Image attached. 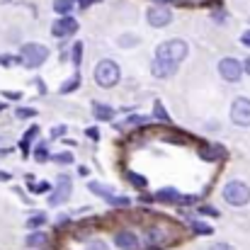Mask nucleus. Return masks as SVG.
<instances>
[{"mask_svg": "<svg viewBox=\"0 0 250 250\" xmlns=\"http://www.w3.org/2000/svg\"><path fill=\"white\" fill-rule=\"evenodd\" d=\"M187 54H189V46H187L185 39H167L156 49V59L175 63V66H180V61L187 59Z\"/></svg>", "mask_w": 250, "mask_h": 250, "instance_id": "1", "label": "nucleus"}, {"mask_svg": "<svg viewBox=\"0 0 250 250\" xmlns=\"http://www.w3.org/2000/svg\"><path fill=\"white\" fill-rule=\"evenodd\" d=\"M221 194H224L226 204H231V207H246L250 202V187L246 182H241V180L226 182V187H224Z\"/></svg>", "mask_w": 250, "mask_h": 250, "instance_id": "2", "label": "nucleus"}, {"mask_svg": "<svg viewBox=\"0 0 250 250\" xmlns=\"http://www.w3.org/2000/svg\"><path fill=\"white\" fill-rule=\"evenodd\" d=\"M119 78H122V73H119V66L114 61L104 59V61L97 63V68H95V83L100 85V87H114V85L119 83Z\"/></svg>", "mask_w": 250, "mask_h": 250, "instance_id": "3", "label": "nucleus"}, {"mask_svg": "<svg viewBox=\"0 0 250 250\" xmlns=\"http://www.w3.org/2000/svg\"><path fill=\"white\" fill-rule=\"evenodd\" d=\"M49 59V49L44 44H24L22 51H20V61L27 66V68H39L44 61Z\"/></svg>", "mask_w": 250, "mask_h": 250, "instance_id": "4", "label": "nucleus"}, {"mask_svg": "<svg viewBox=\"0 0 250 250\" xmlns=\"http://www.w3.org/2000/svg\"><path fill=\"white\" fill-rule=\"evenodd\" d=\"M219 73H221V78L226 81V83H238L241 81V76H243V66H241V61L238 59H221L219 61Z\"/></svg>", "mask_w": 250, "mask_h": 250, "instance_id": "5", "label": "nucleus"}, {"mask_svg": "<svg viewBox=\"0 0 250 250\" xmlns=\"http://www.w3.org/2000/svg\"><path fill=\"white\" fill-rule=\"evenodd\" d=\"M231 122L236 126H250V100L248 97H238L231 104Z\"/></svg>", "mask_w": 250, "mask_h": 250, "instance_id": "6", "label": "nucleus"}, {"mask_svg": "<svg viewBox=\"0 0 250 250\" xmlns=\"http://www.w3.org/2000/svg\"><path fill=\"white\" fill-rule=\"evenodd\" d=\"M146 22L151 24V27H156V29H161V27H167L170 22H172V12L163 7V5H151L148 10H146Z\"/></svg>", "mask_w": 250, "mask_h": 250, "instance_id": "7", "label": "nucleus"}, {"mask_svg": "<svg viewBox=\"0 0 250 250\" xmlns=\"http://www.w3.org/2000/svg\"><path fill=\"white\" fill-rule=\"evenodd\" d=\"M76 32H78V22H76L71 15H63L61 20H56V22L51 24V34L59 37V39L71 37V34H76Z\"/></svg>", "mask_w": 250, "mask_h": 250, "instance_id": "8", "label": "nucleus"}, {"mask_svg": "<svg viewBox=\"0 0 250 250\" xmlns=\"http://www.w3.org/2000/svg\"><path fill=\"white\" fill-rule=\"evenodd\" d=\"M68 197H71V180H68V175H59V187H56V192L49 197V207H59V204H63Z\"/></svg>", "mask_w": 250, "mask_h": 250, "instance_id": "9", "label": "nucleus"}, {"mask_svg": "<svg viewBox=\"0 0 250 250\" xmlns=\"http://www.w3.org/2000/svg\"><path fill=\"white\" fill-rule=\"evenodd\" d=\"M114 246L119 250H139V236L131 231H119L114 236Z\"/></svg>", "mask_w": 250, "mask_h": 250, "instance_id": "10", "label": "nucleus"}, {"mask_svg": "<svg viewBox=\"0 0 250 250\" xmlns=\"http://www.w3.org/2000/svg\"><path fill=\"white\" fill-rule=\"evenodd\" d=\"M151 71H153V76H156V78H167V76H175L177 66H175V63H167V61H161V59H156V61L151 63Z\"/></svg>", "mask_w": 250, "mask_h": 250, "instance_id": "11", "label": "nucleus"}, {"mask_svg": "<svg viewBox=\"0 0 250 250\" xmlns=\"http://www.w3.org/2000/svg\"><path fill=\"white\" fill-rule=\"evenodd\" d=\"M46 233H42V231H34V233H29L27 238H24V246L27 248H44L46 246Z\"/></svg>", "mask_w": 250, "mask_h": 250, "instance_id": "12", "label": "nucleus"}, {"mask_svg": "<svg viewBox=\"0 0 250 250\" xmlns=\"http://www.w3.org/2000/svg\"><path fill=\"white\" fill-rule=\"evenodd\" d=\"M92 109H95V117H97V119H102V122H109V119L114 117V109H112L109 104L95 102V104H92Z\"/></svg>", "mask_w": 250, "mask_h": 250, "instance_id": "13", "label": "nucleus"}, {"mask_svg": "<svg viewBox=\"0 0 250 250\" xmlns=\"http://www.w3.org/2000/svg\"><path fill=\"white\" fill-rule=\"evenodd\" d=\"M156 199H158V202H177V199H180V194H177V189H175V187H163V189L156 194Z\"/></svg>", "mask_w": 250, "mask_h": 250, "instance_id": "14", "label": "nucleus"}, {"mask_svg": "<svg viewBox=\"0 0 250 250\" xmlns=\"http://www.w3.org/2000/svg\"><path fill=\"white\" fill-rule=\"evenodd\" d=\"M224 156V148L221 146H211V148H202V158L204 161H219Z\"/></svg>", "mask_w": 250, "mask_h": 250, "instance_id": "15", "label": "nucleus"}, {"mask_svg": "<svg viewBox=\"0 0 250 250\" xmlns=\"http://www.w3.org/2000/svg\"><path fill=\"white\" fill-rule=\"evenodd\" d=\"M87 189H92L95 194H100V197H104V199L112 197V187H104V185H100V182H90Z\"/></svg>", "mask_w": 250, "mask_h": 250, "instance_id": "16", "label": "nucleus"}, {"mask_svg": "<svg viewBox=\"0 0 250 250\" xmlns=\"http://www.w3.org/2000/svg\"><path fill=\"white\" fill-rule=\"evenodd\" d=\"M78 85H81V76H73V78H68L66 83L59 87V92H61V95H68V92H73Z\"/></svg>", "mask_w": 250, "mask_h": 250, "instance_id": "17", "label": "nucleus"}, {"mask_svg": "<svg viewBox=\"0 0 250 250\" xmlns=\"http://www.w3.org/2000/svg\"><path fill=\"white\" fill-rule=\"evenodd\" d=\"M54 10L59 15H68L73 10V0H54Z\"/></svg>", "mask_w": 250, "mask_h": 250, "instance_id": "18", "label": "nucleus"}, {"mask_svg": "<svg viewBox=\"0 0 250 250\" xmlns=\"http://www.w3.org/2000/svg\"><path fill=\"white\" fill-rule=\"evenodd\" d=\"M153 114H156V119H161V122H170V114L166 112V107H163L161 100H156V104H153Z\"/></svg>", "mask_w": 250, "mask_h": 250, "instance_id": "19", "label": "nucleus"}, {"mask_svg": "<svg viewBox=\"0 0 250 250\" xmlns=\"http://www.w3.org/2000/svg\"><path fill=\"white\" fill-rule=\"evenodd\" d=\"M192 229H194V233H199V236H211V233H214V229H211L209 224H204V221H194Z\"/></svg>", "mask_w": 250, "mask_h": 250, "instance_id": "20", "label": "nucleus"}, {"mask_svg": "<svg viewBox=\"0 0 250 250\" xmlns=\"http://www.w3.org/2000/svg\"><path fill=\"white\" fill-rule=\"evenodd\" d=\"M117 44L124 46V49H126V46H136V44H139V37H136V34H122Z\"/></svg>", "mask_w": 250, "mask_h": 250, "instance_id": "21", "label": "nucleus"}, {"mask_svg": "<svg viewBox=\"0 0 250 250\" xmlns=\"http://www.w3.org/2000/svg\"><path fill=\"white\" fill-rule=\"evenodd\" d=\"M15 114H17V119H29V117L37 114V109H34V107H20Z\"/></svg>", "mask_w": 250, "mask_h": 250, "instance_id": "22", "label": "nucleus"}, {"mask_svg": "<svg viewBox=\"0 0 250 250\" xmlns=\"http://www.w3.org/2000/svg\"><path fill=\"white\" fill-rule=\"evenodd\" d=\"M34 158H37L39 163H46V161H49V153H46V146H44V144H39V146H37Z\"/></svg>", "mask_w": 250, "mask_h": 250, "instance_id": "23", "label": "nucleus"}, {"mask_svg": "<svg viewBox=\"0 0 250 250\" xmlns=\"http://www.w3.org/2000/svg\"><path fill=\"white\" fill-rule=\"evenodd\" d=\"M85 250H109V246H107L104 241H100V238H92V241L85 246Z\"/></svg>", "mask_w": 250, "mask_h": 250, "instance_id": "24", "label": "nucleus"}, {"mask_svg": "<svg viewBox=\"0 0 250 250\" xmlns=\"http://www.w3.org/2000/svg\"><path fill=\"white\" fill-rule=\"evenodd\" d=\"M126 177H129V182H131L134 187H139V189H141V187H146V180H144L141 175H136V172H129Z\"/></svg>", "mask_w": 250, "mask_h": 250, "instance_id": "25", "label": "nucleus"}, {"mask_svg": "<svg viewBox=\"0 0 250 250\" xmlns=\"http://www.w3.org/2000/svg\"><path fill=\"white\" fill-rule=\"evenodd\" d=\"M54 163H73V156L71 153H59V156H51Z\"/></svg>", "mask_w": 250, "mask_h": 250, "instance_id": "26", "label": "nucleus"}, {"mask_svg": "<svg viewBox=\"0 0 250 250\" xmlns=\"http://www.w3.org/2000/svg\"><path fill=\"white\" fill-rule=\"evenodd\" d=\"M107 202L114 204V207H129V197H109Z\"/></svg>", "mask_w": 250, "mask_h": 250, "instance_id": "27", "label": "nucleus"}, {"mask_svg": "<svg viewBox=\"0 0 250 250\" xmlns=\"http://www.w3.org/2000/svg\"><path fill=\"white\" fill-rule=\"evenodd\" d=\"M81 56H83V44L78 42V44L73 46V63H76V66L81 63Z\"/></svg>", "mask_w": 250, "mask_h": 250, "instance_id": "28", "label": "nucleus"}, {"mask_svg": "<svg viewBox=\"0 0 250 250\" xmlns=\"http://www.w3.org/2000/svg\"><path fill=\"white\" fill-rule=\"evenodd\" d=\"M144 122H148V117H129V119H126V126H134V124H144Z\"/></svg>", "mask_w": 250, "mask_h": 250, "instance_id": "29", "label": "nucleus"}, {"mask_svg": "<svg viewBox=\"0 0 250 250\" xmlns=\"http://www.w3.org/2000/svg\"><path fill=\"white\" fill-rule=\"evenodd\" d=\"M42 224H44V216H42V214H39V216H34V219H29V221H27V226H29V229H37V226H42Z\"/></svg>", "mask_w": 250, "mask_h": 250, "instance_id": "30", "label": "nucleus"}, {"mask_svg": "<svg viewBox=\"0 0 250 250\" xmlns=\"http://www.w3.org/2000/svg\"><path fill=\"white\" fill-rule=\"evenodd\" d=\"M20 59H15V56H0V63L2 66H12V63H17Z\"/></svg>", "mask_w": 250, "mask_h": 250, "instance_id": "31", "label": "nucleus"}, {"mask_svg": "<svg viewBox=\"0 0 250 250\" xmlns=\"http://www.w3.org/2000/svg\"><path fill=\"white\" fill-rule=\"evenodd\" d=\"M2 97H7V100H20V97H22V92H12V90H5V92H2Z\"/></svg>", "mask_w": 250, "mask_h": 250, "instance_id": "32", "label": "nucleus"}, {"mask_svg": "<svg viewBox=\"0 0 250 250\" xmlns=\"http://www.w3.org/2000/svg\"><path fill=\"white\" fill-rule=\"evenodd\" d=\"M49 187H51L49 182H39V185H37V187H32V189H34V192H46Z\"/></svg>", "mask_w": 250, "mask_h": 250, "instance_id": "33", "label": "nucleus"}, {"mask_svg": "<svg viewBox=\"0 0 250 250\" xmlns=\"http://www.w3.org/2000/svg\"><path fill=\"white\" fill-rule=\"evenodd\" d=\"M202 214H211V216H219V211L214 207H202Z\"/></svg>", "mask_w": 250, "mask_h": 250, "instance_id": "34", "label": "nucleus"}, {"mask_svg": "<svg viewBox=\"0 0 250 250\" xmlns=\"http://www.w3.org/2000/svg\"><path fill=\"white\" fill-rule=\"evenodd\" d=\"M209 250H233V248H231L229 243H216V246H211Z\"/></svg>", "mask_w": 250, "mask_h": 250, "instance_id": "35", "label": "nucleus"}, {"mask_svg": "<svg viewBox=\"0 0 250 250\" xmlns=\"http://www.w3.org/2000/svg\"><path fill=\"white\" fill-rule=\"evenodd\" d=\"M63 131H66V126H56L54 131H51V136L56 139V136H63Z\"/></svg>", "mask_w": 250, "mask_h": 250, "instance_id": "36", "label": "nucleus"}, {"mask_svg": "<svg viewBox=\"0 0 250 250\" xmlns=\"http://www.w3.org/2000/svg\"><path fill=\"white\" fill-rule=\"evenodd\" d=\"M241 66H243V71H246V73L250 76V56H246V61H243Z\"/></svg>", "mask_w": 250, "mask_h": 250, "instance_id": "37", "label": "nucleus"}, {"mask_svg": "<svg viewBox=\"0 0 250 250\" xmlns=\"http://www.w3.org/2000/svg\"><path fill=\"white\" fill-rule=\"evenodd\" d=\"M85 134H87V136H90V139H97V136H100V134H97V129H95V126H92V129H87V131H85Z\"/></svg>", "mask_w": 250, "mask_h": 250, "instance_id": "38", "label": "nucleus"}, {"mask_svg": "<svg viewBox=\"0 0 250 250\" xmlns=\"http://www.w3.org/2000/svg\"><path fill=\"white\" fill-rule=\"evenodd\" d=\"M76 2H81V5H90V2H100V0H76Z\"/></svg>", "mask_w": 250, "mask_h": 250, "instance_id": "39", "label": "nucleus"}, {"mask_svg": "<svg viewBox=\"0 0 250 250\" xmlns=\"http://www.w3.org/2000/svg\"><path fill=\"white\" fill-rule=\"evenodd\" d=\"M0 180L5 182V180H10V175H7V172H0Z\"/></svg>", "mask_w": 250, "mask_h": 250, "instance_id": "40", "label": "nucleus"}]
</instances>
